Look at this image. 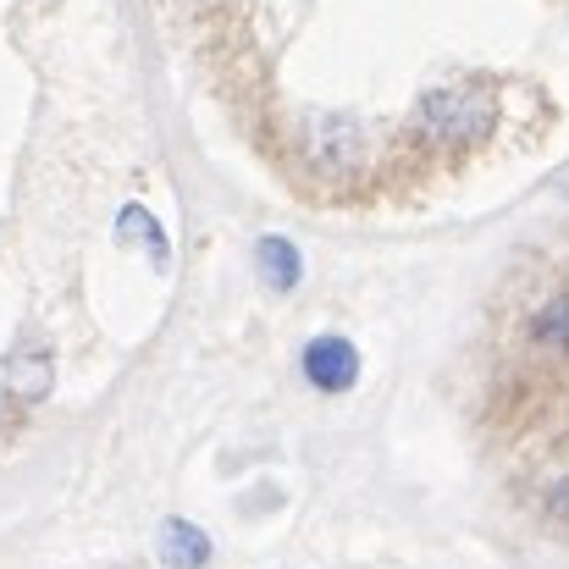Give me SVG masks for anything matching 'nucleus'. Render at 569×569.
I'll return each mask as SVG.
<instances>
[{"instance_id": "1", "label": "nucleus", "mask_w": 569, "mask_h": 569, "mask_svg": "<svg viewBox=\"0 0 569 569\" xmlns=\"http://www.w3.org/2000/svg\"><path fill=\"white\" fill-rule=\"evenodd\" d=\"M305 377H310V387H321V392H349L355 377H360L355 343L349 338H316L305 349Z\"/></svg>"}, {"instance_id": "2", "label": "nucleus", "mask_w": 569, "mask_h": 569, "mask_svg": "<svg viewBox=\"0 0 569 569\" xmlns=\"http://www.w3.org/2000/svg\"><path fill=\"white\" fill-rule=\"evenodd\" d=\"M0 387L17 392V398H44L50 392V360L22 349V355H6L0 360Z\"/></svg>"}, {"instance_id": "5", "label": "nucleus", "mask_w": 569, "mask_h": 569, "mask_svg": "<svg viewBox=\"0 0 569 569\" xmlns=\"http://www.w3.org/2000/svg\"><path fill=\"white\" fill-rule=\"evenodd\" d=\"M260 271H266V282L277 288V293H288L293 282H299V254H293V243L288 238H260Z\"/></svg>"}, {"instance_id": "3", "label": "nucleus", "mask_w": 569, "mask_h": 569, "mask_svg": "<svg viewBox=\"0 0 569 569\" xmlns=\"http://www.w3.org/2000/svg\"><path fill=\"white\" fill-rule=\"evenodd\" d=\"M531 343L548 355H569V293H553L531 316Z\"/></svg>"}, {"instance_id": "4", "label": "nucleus", "mask_w": 569, "mask_h": 569, "mask_svg": "<svg viewBox=\"0 0 569 569\" xmlns=\"http://www.w3.org/2000/svg\"><path fill=\"white\" fill-rule=\"evenodd\" d=\"M161 559L172 569H199L210 559V542H204V531H193L189 520H167L161 526Z\"/></svg>"}, {"instance_id": "6", "label": "nucleus", "mask_w": 569, "mask_h": 569, "mask_svg": "<svg viewBox=\"0 0 569 569\" xmlns=\"http://www.w3.org/2000/svg\"><path fill=\"white\" fill-rule=\"evenodd\" d=\"M117 238H122V243H144V249H150V260H156V266H167V238H161V227L150 221V210L128 204V210L117 216Z\"/></svg>"}]
</instances>
